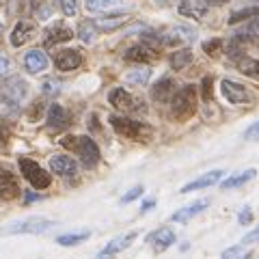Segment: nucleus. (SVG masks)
Returning <instances> with one entry per match:
<instances>
[{"instance_id": "1", "label": "nucleus", "mask_w": 259, "mask_h": 259, "mask_svg": "<svg viewBox=\"0 0 259 259\" xmlns=\"http://www.w3.org/2000/svg\"><path fill=\"white\" fill-rule=\"evenodd\" d=\"M197 112V89L186 84L171 100V115L175 121H186Z\"/></svg>"}, {"instance_id": "2", "label": "nucleus", "mask_w": 259, "mask_h": 259, "mask_svg": "<svg viewBox=\"0 0 259 259\" xmlns=\"http://www.w3.org/2000/svg\"><path fill=\"white\" fill-rule=\"evenodd\" d=\"M110 125L117 130V134H121L123 139H130V141L145 143V141H149L153 136V130L149 125L141 123V121H134V119H127V117L112 115L110 117Z\"/></svg>"}, {"instance_id": "3", "label": "nucleus", "mask_w": 259, "mask_h": 259, "mask_svg": "<svg viewBox=\"0 0 259 259\" xmlns=\"http://www.w3.org/2000/svg\"><path fill=\"white\" fill-rule=\"evenodd\" d=\"M63 147L67 149H74L78 151L80 160H82L84 166H95L97 162H100V147L95 145L93 139H89V136H65V139L61 141Z\"/></svg>"}, {"instance_id": "4", "label": "nucleus", "mask_w": 259, "mask_h": 259, "mask_svg": "<svg viewBox=\"0 0 259 259\" xmlns=\"http://www.w3.org/2000/svg\"><path fill=\"white\" fill-rule=\"evenodd\" d=\"M54 225V221L44 216H28V218H20V221L7 223L0 229V236H20V233H44Z\"/></svg>"}, {"instance_id": "5", "label": "nucleus", "mask_w": 259, "mask_h": 259, "mask_svg": "<svg viewBox=\"0 0 259 259\" xmlns=\"http://www.w3.org/2000/svg\"><path fill=\"white\" fill-rule=\"evenodd\" d=\"M20 171L24 175V180L30 182V186H35V188H39V190H44V188L50 186V175H48L35 160L22 158L20 160Z\"/></svg>"}, {"instance_id": "6", "label": "nucleus", "mask_w": 259, "mask_h": 259, "mask_svg": "<svg viewBox=\"0 0 259 259\" xmlns=\"http://www.w3.org/2000/svg\"><path fill=\"white\" fill-rule=\"evenodd\" d=\"M24 95H26V84H24L20 78L9 80V82L3 84V89H0V97H3V104H5V106H11L13 112L18 110V104L22 102Z\"/></svg>"}, {"instance_id": "7", "label": "nucleus", "mask_w": 259, "mask_h": 259, "mask_svg": "<svg viewBox=\"0 0 259 259\" xmlns=\"http://www.w3.org/2000/svg\"><path fill=\"white\" fill-rule=\"evenodd\" d=\"M221 91H223V95H225V100L229 102V104H236V106L248 104L250 97H253L244 84L233 82V80H223V82H221Z\"/></svg>"}, {"instance_id": "8", "label": "nucleus", "mask_w": 259, "mask_h": 259, "mask_svg": "<svg viewBox=\"0 0 259 259\" xmlns=\"http://www.w3.org/2000/svg\"><path fill=\"white\" fill-rule=\"evenodd\" d=\"M108 102L115 106L117 110H121V112H132V110H136V108H141L139 104H141V100H136L134 95H130L125 89H112L110 91V95H108Z\"/></svg>"}, {"instance_id": "9", "label": "nucleus", "mask_w": 259, "mask_h": 259, "mask_svg": "<svg viewBox=\"0 0 259 259\" xmlns=\"http://www.w3.org/2000/svg\"><path fill=\"white\" fill-rule=\"evenodd\" d=\"M87 9L93 11V13H117V11H125L130 9V3L127 0H87Z\"/></svg>"}, {"instance_id": "10", "label": "nucleus", "mask_w": 259, "mask_h": 259, "mask_svg": "<svg viewBox=\"0 0 259 259\" xmlns=\"http://www.w3.org/2000/svg\"><path fill=\"white\" fill-rule=\"evenodd\" d=\"M20 186L15 182L13 173H9L5 166H0V199L13 201L15 197H20Z\"/></svg>"}, {"instance_id": "11", "label": "nucleus", "mask_w": 259, "mask_h": 259, "mask_svg": "<svg viewBox=\"0 0 259 259\" xmlns=\"http://www.w3.org/2000/svg\"><path fill=\"white\" fill-rule=\"evenodd\" d=\"M173 242H175V233L168 229V227H162V229L147 236V244L156 250V253H162V250H166L168 246H173Z\"/></svg>"}, {"instance_id": "12", "label": "nucleus", "mask_w": 259, "mask_h": 259, "mask_svg": "<svg viewBox=\"0 0 259 259\" xmlns=\"http://www.w3.org/2000/svg\"><path fill=\"white\" fill-rule=\"evenodd\" d=\"M35 32H37L35 24L28 22V20H22V22H18V26L13 28L9 41H11L13 48H20V46H24L26 41H30V39L35 37Z\"/></svg>"}, {"instance_id": "13", "label": "nucleus", "mask_w": 259, "mask_h": 259, "mask_svg": "<svg viewBox=\"0 0 259 259\" xmlns=\"http://www.w3.org/2000/svg\"><path fill=\"white\" fill-rule=\"evenodd\" d=\"M209 9V3L207 0H182L177 11H180L184 18H194V20H201Z\"/></svg>"}, {"instance_id": "14", "label": "nucleus", "mask_w": 259, "mask_h": 259, "mask_svg": "<svg viewBox=\"0 0 259 259\" xmlns=\"http://www.w3.org/2000/svg\"><path fill=\"white\" fill-rule=\"evenodd\" d=\"M54 63L61 71H74L80 67V63H82V54L78 50H61V52H56Z\"/></svg>"}, {"instance_id": "15", "label": "nucleus", "mask_w": 259, "mask_h": 259, "mask_svg": "<svg viewBox=\"0 0 259 259\" xmlns=\"http://www.w3.org/2000/svg\"><path fill=\"white\" fill-rule=\"evenodd\" d=\"M46 46H54V44H65L74 37V30L65 24H52L50 28H46Z\"/></svg>"}, {"instance_id": "16", "label": "nucleus", "mask_w": 259, "mask_h": 259, "mask_svg": "<svg viewBox=\"0 0 259 259\" xmlns=\"http://www.w3.org/2000/svg\"><path fill=\"white\" fill-rule=\"evenodd\" d=\"M156 56H158L156 48H151L149 44H136L125 52V59L134 61V63H149L156 59Z\"/></svg>"}, {"instance_id": "17", "label": "nucleus", "mask_w": 259, "mask_h": 259, "mask_svg": "<svg viewBox=\"0 0 259 259\" xmlns=\"http://www.w3.org/2000/svg\"><path fill=\"white\" fill-rule=\"evenodd\" d=\"M223 180V171H209V173H205V175H201V177H197L194 182H190V184H186L184 188L180 190L182 194H186V192H192V190H201V188H209V186H214V184H218Z\"/></svg>"}, {"instance_id": "18", "label": "nucleus", "mask_w": 259, "mask_h": 259, "mask_svg": "<svg viewBox=\"0 0 259 259\" xmlns=\"http://www.w3.org/2000/svg\"><path fill=\"white\" fill-rule=\"evenodd\" d=\"M24 67H26L28 74H41L48 67V56L41 50H30L24 56Z\"/></svg>"}, {"instance_id": "19", "label": "nucleus", "mask_w": 259, "mask_h": 259, "mask_svg": "<svg viewBox=\"0 0 259 259\" xmlns=\"http://www.w3.org/2000/svg\"><path fill=\"white\" fill-rule=\"evenodd\" d=\"M175 82L171 78H162V80H158L156 84L151 87V100L153 102H158V104H166L168 100H171V95H173V87Z\"/></svg>"}, {"instance_id": "20", "label": "nucleus", "mask_w": 259, "mask_h": 259, "mask_svg": "<svg viewBox=\"0 0 259 259\" xmlns=\"http://www.w3.org/2000/svg\"><path fill=\"white\" fill-rule=\"evenodd\" d=\"M136 238V231H130V233H125V236H121V238H115V240H110L106 246H104L102 250H100V255L102 257H108V255H117V253H121V250H125L130 244H132V240Z\"/></svg>"}, {"instance_id": "21", "label": "nucleus", "mask_w": 259, "mask_h": 259, "mask_svg": "<svg viewBox=\"0 0 259 259\" xmlns=\"http://www.w3.org/2000/svg\"><path fill=\"white\" fill-rule=\"evenodd\" d=\"M50 168H52V173H59V175H67V177H71V175H76V171H78V164L74 160H71L69 156H54L52 160H50Z\"/></svg>"}, {"instance_id": "22", "label": "nucleus", "mask_w": 259, "mask_h": 259, "mask_svg": "<svg viewBox=\"0 0 259 259\" xmlns=\"http://www.w3.org/2000/svg\"><path fill=\"white\" fill-rule=\"evenodd\" d=\"M209 205V199H201V201H194L192 205H188V207H182L180 212H175L173 214V221H177V223H186V221H190V218H194L197 214H201L203 209Z\"/></svg>"}, {"instance_id": "23", "label": "nucleus", "mask_w": 259, "mask_h": 259, "mask_svg": "<svg viewBox=\"0 0 259 259\" xmlns=\"http://www.w3.org/2000/svg\"><path fill=\"white\" fill-rule=\"evenodd\" d=\"M255 175H257V171H255V168H248V171H244V173H238V175H231V177H227V180L221 184V188H223V190L238 188V186H244L246 182L255 180Z\"/></svg>"}, {"instance_id": "24", "label": "nucleus", "mask_w": 259, "mask_h": 259, "mask_svg": "<svg viewBox=\"0 0 259 259\" xmlns=\"http://www.w3.org/2000/svg\"><path fill=\"white\" fill-rule=\"evenodd\" d=\"M236 39L238 41H257L259 39V15H255L244 28L236 32Z\"/></svg>"}, {"instance_id": "25", "label": "nucleus", "mask_w": 259, "mask_h": 259, "mask_svg": "<svg viewBox=\"0 0 259 259\" xmlns=\"http://www.w3.org/2000/svg\"><path fill=\"white\" fill-rule=\"evenodd\" d=\"M48 125H52V127H65L67 125V112H65L63 106L52 104V106L48 108Z\"/></svg>"}, {"instance_id": "26", "label": "nucleus", "mask_w": 259, "mask_h": 259, "mask_svg": "<svg viewBox=\"0 0 259 259\" xmlns=\"http://www.w3.org/2000/svg\"><path fill=\"white\" fill-rule=\"evenodd\" d=\"M238 69L244 76L253 78V80H259V59H248V56H244V59L238 61Z\"/></svg>"}, {"instance_id": "27", "label": "nucleus", "mask_w": 259, "mask_h": 259, "mask_svg": "<svg viewBox=\"0 0 259 259\" xmlns=\"http://www.w3.org/2000/svg\"><path fill=\"white\" fill-rule=\"evenodd\" d=\"M149 78H151V69H147V67L132 69V71H127V76H125L127 82H130V84H134V87L147 84V82H149Z\"/></svg>"}, {"instance_id": "28", "label": "nucleus", "mask_w": 259, "mask_h": 259, "mask_svg": "<svg viewBox=\"0 0 259 259\" xmlns=\"http://www.w3.org/2000/svg\"><path fill=\"white\" fill-rule=\"evenodd\" d=\"M91 233L89 231H78V233H63V236L56 238V244H61V246H76L80 244L82 240H87Z\"/></svg>"}, {"instance_id": "29", "label": "nucleus", "mask_w": 259, "mask_h": 259, "mask_svg": "<svg viewBox=\"0 0 259 259\" xmlns=\"http://www.w3.org/2000/svg\"><path fill=\"white\" fill-rule=\"evenodd\" d=\"M190 61H192V52L188 50V48H186V50H177V52H173V56H171L173 69H184Z\"/></svg>"}, {"instance_id": "30", "label": "nucleus", "mask_w": 259, "mask_h": 259, "mask_svg": "<svg viewBox=\"0 0 259 259\" xmlns=\"http://www.w3.org/2000/svg\"><path fill=\"white\" fill-rule=\"evenodd\" d=\"M255 15H259V5L257 7H246V9H240V11H233L231 18H229V24H236V22H242V20L255 18Z\"/></svg>"}, {"instance_id": "31", "label": "nucleus", "mask_w": 259, "mask_h": 259, "mask_svg": "<svg viewBox=\"0 0 259 259\" xmlns=\"http://www.w3.org/2000/svg\"><path fill=\"white\" fill-rule=\"evenodd\" d=\"M97 35V24L95 22H82L80 24V39L87 44H91Z\"/></svg>"}, {"instance_id": "32", "label": "nucleus", "mask_w": 259, "mask_h": 259, "mask_svg": "<svg viewBox=\"0 0 259 259\" xmlns=\"http://www.w3.org/2000/svg\"><path fill=\"white\" fill-rule=\"evenodd\" d=\"M127 18L125 15H119V18H110V20H106V18H100L95 24H97V28H104V30H110V28H117V26H121Z\"/></svg>"}, {"instance_id": "33", "label": "nucleus", "mask_w": 259, "mask_h": 259, "mask_svg": "<svg viewBox=\"0 0 259 259\" xmlns=\"http://www.w3.org/2000/svg\"><path fill=\"white\" fill-rule=\"evenodd\" d=\"M54 5L59 7V9L65 13V15H76V11H78V0H54Z\"/></svg>"}, {"instance_id": "34", "label": "nucleus", "mask_w": 259, "mask_h": 259, "mask_svg": "<svg viewBox=\"0 0 259 259\" xmlns=\"http://www.w3.org/2000/svg\"><path fill=\"white\" fill-rule=\"evenodd\" d=\"M141 194H143V186H134V188H132V190H130V192H127V194H125V197H123V199H121V201H123V203H130V201L139 199V197H141Z\"/></svg>"}, {"instance_id": "35", "label": "nucleus", "mask_w": 259, "mask_h": 259, "mask_svg": "<svg viewBox=\"0 0 259 259\" xmlns=\"http://www.w3.org/2000/svg\"><path fill=\"white\" fill-rule=\"evenodd\" d=\"M244 136H246L248 141H259V121H255V123L246 130Z\"/></svg>"}, {"instance_id": "36", "label": "nucleus", "mask_w": 259, "mask_h": 259, "mask_svg": "<svg viewBox=\"0 0 259 259\" xmlns=\"http://www.w3.org/2000/svg\"><path fill=\"white\" fill-rule=\"evenodd\" d=\"M203 48H205V52H207L209 56H216L218 50H221V41H218V39H216V41H207Z\"/></svg>"}, {"instance_id": "37", "label": "nucleus", "mask_w": 259, "mask_h": 259, "mask_svg": "<svg viewBox=\"0 0 259 259\" xmlns=\"http://www.w3.org/2000/svg\"><path fill=\"white\" fill-rule=\"evenodd\" d=\"M9 69H11V61L7 59L5 54H0V78L7 76V71H9Z\"/></svg>"}, {"instance_id": "38", "label": "nucleus", "mask_w": 259, "mask_h": 259, "mask_svg": "<svg viewBox=\"0 0 259 259\" xmlns=\"http://www.w3.org/2000/svg\"><path fill=\"white\" fill-rule=\"evenodd\" d=\"M242 242H244V244H253V242H259V227H257V229H253L250 233H246Z\"/></svg>"}, {"instance_id": "39", "label": "nucleus", "mask_w": 259, "mask_h": 259, "mask_svg": "<svg viewBox=\"0 0 259 259\" xmlns=\"http://www.w3.org/2000/svg\"><path fill=\"white\" fill-rule=\"evenodd\" d=\"M203 97H205V100L212 97V78H205L203 80Z\"/></svg>"}, {"instance_id": "40", "label": "nucleus", "mask_w": 259, "mask_h": 259, "mask_svg": "<svg viewBox=\"0 0 259 259\" xmlns=\"http://www.w3.org/2000/svg\"><path fill=\"white\" fill-rule=\"evenodd\" d=\"M44 87H46V89H44L46 93H59V82H56V80H48Z\"/></svg>"}, {"instance_id": "41", "label": "nucleus", "mask_w": 259, "mask_h": 259, "mask_svg": "<svg viewBox=\"0 0 259 259\" xmlns=\"http://www.w3.org/2000/svg\"><path fill=\"white\" fill-rule=\"evenodd\" d=\"M240 257V255H244V250H242L240 246H236V248H229V250H225V253H223V257Z\"/></svg>"}, {"instance_id": "42", "label": "nucleus", "mask_w": 259, "mask_h": 259, "mask_svg": "<svg viewBox=\"0 0 259 259\" xmlns=\"http://www.w3.org/2000/svg\"><path fill=\"white\" fill-rule=\"evenodd\" d=\"M153 205H156V199H147L143 203V207H141V212L145 214V212H149V209H153Z\"/></svg>"}, {"instance_id": "43", "label": "nucleus", "mask_w": 259, "mask_h": 259, "mask_svg": "<svg viewBox=\"0 0 259 259\" xmlns=\"http://www.w3.org/2000/svg\"><path fill=\"white\" fill-rule=\"evenodd\" d=\"M44 110V106H41V102H35V110H32V115H30V119L32 121H37L39 119V112Z\"/></svg>"}, {"instance_id": "44", "label": "nucleus", "mask_w": 259, "mask_h": 259, "mask_svg": "<svg viewBox=\"0 0 259 259\" xmlns=\"http://www.w3.org/2000/svg\"><path fill=\"white\" fill-rule=\"evenodd\" d=\"M250 218H253V214H250V209H244V212L240 214V223H242V225H246V223H250Z\"/></svg>"}, {"instance_id": "45", "label": "nucleus", "mask_w": 259, "mask_h": 259, "mask_svg": "<svg viewBox=\"0 0 259 259\" xmlns=\"http://www.w3.org/2000/svg\"><path fill=\"white\" fill-rule=\"evenodd\" d=\"M7 136H9V134H7V130L0 125V141H7Z\"/></svg>"}, {"instance_id": "46", "label": "nucleus", "mask_w": 259, "mask_h": 259, "mask_svg": "<svg viewBox=\"0 0 259 259\" xmlns=\"http://www.w3.org/2000/svg\"><path fill=\"white\" fill-rule=\"evenodd\" d=\"M39 197H37V194H26V203H30V201H37Z\"/></svg>"}, {"instance_id": "47", "label": "nucleus", "mask_w": 259, "mask_h": 259, "mask_svg": "<svg viewBox=\"0 0 259 259\" xmlns=\"http://www.w3.org/2000/svg\"><path fill=\"white\" fill-rule=\"evenodd\" d=\"M209 5H223V3H227V0H207Z\"/></svg>"}, {"instance_id": "48", "label": "nucleus", "mask_w": 259, "mask_h": 259, "mask_svg": "<svg viewBox=\"0 0 259 259\" xmlns=\"http://www.w3.org/2000/svg\"><path fill=\"white\" fill-rule=\"evenodd\" d=\"M0 35H3V24H0Z\"/></svg>"}, {"instance_id": "49", "label": "nucleus", "mask_w": 259, "mask_h": 259, "mask_svg": "<svg viewBox=\"0 0 259 259\" xmlns=\"http://www.w3.org/2000/svg\"><path fill=\"white\" fill-rule=\"evenodd\" d=\"M158 3H166V0H158Z\"/></svg>"}]
</instances>
